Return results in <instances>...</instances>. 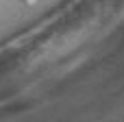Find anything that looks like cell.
Listing matches in <instances>:
<instances>
[{
    "label": "cell",
    "instance_id": "6da1fadb",
    "mask_svg": "<svg viewBox=\"0 0 124 122\" xmlns=\"http://www.w3.org/2000/svg\"><path fill=\"white\" fill-rule=\"evenodd\" d=\"M22 2H24V4H35L37 0H22Z\"/></svg>",
    "mask_w": 124,
    "mask_h": 122
}]
</instances>
